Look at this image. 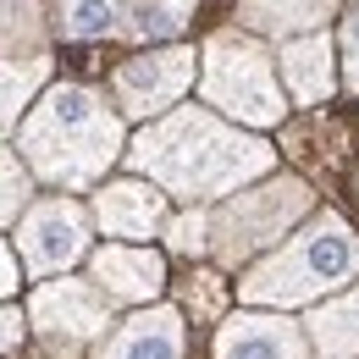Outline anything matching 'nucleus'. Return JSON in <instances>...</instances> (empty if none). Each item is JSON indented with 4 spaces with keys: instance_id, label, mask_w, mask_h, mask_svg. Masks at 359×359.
<instances>
[{
    "instance_id": "1",
    "label": "nucleus",
    "mask_w": 359,
    "mask_h": 359,
    "mask_svg": "<svg viewBox=\"0 0 359 359\" xmlns=\"http://www.w3.org/2000/svg\"><path fill=\"white\" fill-rule=\"evenodd\" d=\"M133 166L138 172H155L172 194H226L238 188L243 177L266 172L271 166V149L260 138H243L210 122L205 111H177L172 122L149 128V133L133 144Z\"/></svg>"
},
{
    "instance_id": "2",
    "label": "nucleus",
    "mask_w": 359,
    "mask_h": 359,
    "mask_svg": "<svg viewBox=\"0 0 359 359\" xmlns=\"http://www.w3.org/2000/svg\"><path fill=\"white\" fill-rule=\"evenodd\" d=\"M22 155L45 172L50 182L83 188L116 161V116L100 105V94L83 83L50 89L34 116L22 122Z\"/></svg>"
},
{
    "instance_id": "3",
    "label": "nucleus",
    "mask_w": 359,
    "mask_h": 359,
    "mask_svg": "<svg viewBox=\"0 0 359 359\" xmlns=\"http://www.w3.org/2000/svg\"><path fill=\"white\" fill-rule=\"evenodd\" d=\"M354 271H359V243L348 232V222L343 216H320L276 260H266L260 271L243 276V299H255V304H304L315 293L348 282Z\"/></svg>"
},
{
    "instance_id": "4",
    "label": "nucleus",
    "mask_w": 359,
    "mask_h": 359,
    "mask_svg": "<svg viewBox=\"0 0 359 359\" xmlns=\"http://www.w3.org/2000/svg\"><path fill=\"white\" fill-rule=\"evenodd\" d=\"M310 205V188L293 177L266 182V188H249L238 199H226L222 216H216V255L222 260H243V255H260L266 243L287 238V226L304 216Z\"/></svg>"
},
{
    "instance_id": "5",
    "label": "nucleus",
    "mask_w": 359,
    "mask_h": 359,
    "mask_svg": "<svg viewBox=\"0 0 359 359\" xmlns=\"http://www.w3.org/2000/svg\"><path fill=\"white\" fill-rule=\"evenodd\" d=\"M205 100L243 116V122H276L282 116L266 55L243 39H210V50H205Z\"/></svg>"
},
{
    "instance_id": "6",
    "label": "nucleus",
    "mask_w": 359,
    "mask_h": 359,
    "mask_svg": "<svg viewBox=\"0 0 359 359\" xmlns=\"http://www.w3.org/2000/svg\"><path fill=\"white\" fill-rule=\"evenodd\" d=\"M194 78V50H155V55H133L122 61L116 72V100L122 111L149 116V111H166Z\"/></svg>"
},
{
    "instance_id": "7",
    "label": "nucleus",
    "mask_w": 359,
    "mask_h": 359,
    "mask_svg": "<svg viewBox=\"0 0 359 359\" xmlns=\"http://www.w3.org/2000/svg\"><path fill=\"white\" fill-rule=\"evenodd\" d=\"M83 255V210L72 199H45L22 222V260L28 271H61Z\"/></svg>"
},
{
    "instance_id": "8",
    "label": "nucleus",
    "mask_w": 359,
    "mask_h": 359,
    "mask_svg": "<svg viewBox=\"0 0 359 359\" xmlns=\"http://www.w3.org/2000/svg\"><path fill=\"white\" fill-rule=\"evenodd\" d=\"M34 326L45 332L55 348L61 343L72 348V343H83V337H94L105 326V304L94 299L83 282H50V287L34 293Z\"/></svg>"
},
{
    "instance_id": "9",
    "label": "nucleus",
    "mask_w": 359,
    "mask_h": 359,
    "mask_svg": "<svg viewBox=\"0 0 359 359\" xmlns=\"http://www.w3.org/2000/svg\"><path fill=\"white\" fill-rule=\"evenodd\" d=\"M216 354L222 359H304V343L276 315H238V320L222 326Z\"/></svg>"
},
{
    "instance_id": "10",
    "label": "nucleus",
    "mask_w": 359,
    "mask_h": 359,
    "mask_svg": "<svg viewBox=\"0 0 359 359\" xmlns=\"http://www.w3.org/2000/svg\"><path fill=\"white\" fill-rule=\"evenodd\" d=\"M100 359H182V320L172 310H144L100 348Z\"/></svg>"
},
{
    "instance_id": "11",
    "label": "nucleus",
    "mask_w": 359,
    "mask_h": 359,
    "mask_svg": "<svg viewBox=\"0 0 359 359\" xmlns=\"http://www.w3.org/2000/svg\"><path fill=\"white\" fill-rule=\"evenodd\" d=\"M94 282L111 299H155L161 282H166V266L149 249H100L94 255Z\"/></svg>"
},
{
    "instance_id": "12",
    "label": "nucleus",
    "mask_w": 359,
    "mask_h": 359,
    "mask_svg": "<svg viewBox=\"0 0 359 359\" xmlns=\"http://www.w3.org/2000/svg\"><path fill=\"white\" fill-rule=\"evenodd\" d=\"M94 210H100L105 232H116V238H149L155 222L166 216L161 194H155V188H144V182H116V188H105Z\"/></svg>"
},
{
    "instance_id": "13",
    "label": "nucleus",
    "mask_w": 359,
    "mask_h": 359,
    "mask_svg": "<svg viewBox=\"0 0 359 359\" xmlns=\"http://www.w3.org/2000/svg\"><path fill=\"white\" fill-rule=\"evenodd\" d=\"M282 72H287V89L299 94L304 105L326 100L332 94V39H320V34L293 39L287 55H282Z\"/></svg>"
},
{
    "instance_id": "14",
    "label": "nucleus",
    "mask_w": 359,
    "mask_h": 359,
    "mask_svg": "<svg viewBox=\"0 0 359 359\" xmlns=\"http://www.w3.org/2000/svg\"><path fill=\"white\" fill-rule=\"evenodd\" d=\"M310 332H315V348H320V359H348V354L359 348V293H348V299H332L326 310H315Z\"/></svg>"
},
{
    "instance_id": "15",
    "label": "nucleus",
    "mask_w": 359,
    "mask_h": 359,
    "mask_svg": "<svg viewBox=\"0 0 359 359\" xmlns=\"http://www.w3.org/2000/svg\"><path fill=\"white\" fill-rule=\"evenodd\" d=\"M332 11V0H243V17L266 34H293V28H315Z\"/></svg>"
},
{
    "instance_id": "16",
    "label": "nucleus",
    "mask_w": 359,
    "mask_h": 359,
    "mask_svg": "<svg viewBox=\"0 0 359 359\" xmlns=\"http://www.w3.org/2000/svg\"><path fill=\"white\" fill-rule=\"evenodd\" d=\"M133 0H61V34L72 39H94V34H111L122 17H128Z\"/></svg>"
},
{
    "instance_id": "17",
    "label": "nucleus",
    "mask_w": 359,
    "mask_h": 359,
    "mask_svg": "<svg viewBox=\"0 0 359 359\" xmlns=\"http://www.w3.org/2000/svg\"><path fill=\"white\" fill-rule=\"evenodd\" d=\"M34 83H39V61H0V133L11 128L17 105L28 100Z\"/></svg>"
},
{
    "instance_id": "18",
    "label": "nucleus",
    "mask_w": 359,
    "mask_h": 359,
    "mask_svg": "<svg viewBox=\"0 0 359 359\" xmlns=\"http://www.w3.org/2000/svg\"><path fill=\"white\" fill-rule=\"evenodd\" d=\"M188 11H194V0H149L128 28H133L138 39H161V34H177L182 22H188Z\"/></svg>"
},
{
    "instance_id": "19",
    "label": "nucleus",
    "mask_w": 359,
    "mask_h": 359,
    "mask_svg": "<svg viewBox=\"0 0 359 359\" xmlns=\"http://www.w3.org/2000/svg\"><path fill=\"white\" fill-rule=\"evenodd\" d=\"M22 199H28V177H22V166H17L11 155H0V222L17 216Z\"/></svg>"
},
{
    "instance_id": "20",
    "label": "nucleus",
    "mask_w": 359,
    "mask_h": 359,
    "mask_svg": "<svg viewBox=\"0 0 359 359\" xmlns=\"http://www.w3.org/2000/svg\"><path fill=\"white\" fill-rule=\"evenodd\" d=\"M343 72H348V89H359V11L343 22Z\"/></svg>"
},
{
    "instance_id": "21",
    "label": "nucleus",
    "mask_w": 359,
    "mask_h": 359,
    "mask_svg": "<svg viewBox=\"0 0 359 359\" xmlns=\"http://www.w3.org/2000/svg\"><path fill=\"white\" fill-rule=\"evenodd\" d=\"M172 243H177L182 255H199V249H205V222H194V216L177 222V226H172Z\"/></svg>"
},
{
    "instance_id": "22",
    "label": "nucleus",
    "mask_w": 359,
    "mask_h": 359,
    "mask_svg": "<svg viewBox=\"0 0 359 359\" xmlns=\"http://www.w3.org/2000/svg\"><path fill=\"white\" fill-rule=\"evenodd\" d=\"M17 28H28V0H0V39H11Z\"/></svg>"
},
{
    "instance_id": "23",
    "label": "nucleus",
    "mask_w": 359,
    "mask_h": 359,
    "mask_svg": "<svg viewBox=\"0 0 359 359\" xmlns=\"http://www.w3.org/2000/svg\"><path fill=\"white\" fill-rule=\"evenodd\" d=\"M11 343H22V315L0 310V348H11Z\"/></svg>"
},
{
    "instance_id": "24",
    "label": "nucleus",
    "mask_w": 359,
    "mask_h": 359,
    "mask_svg": "<svg viewBox=\"0 0 359 359\" xmlns=\"http://www.w3.org/2000/svg\"><path fill=\"white\" fill-rule=\"evenodd\" d=\"M11 287H17V266H11V255L0 249V299H6Z\"/></svg>"
}]
</instances>
